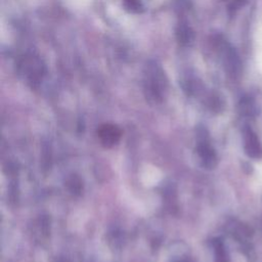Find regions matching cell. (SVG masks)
<instances>
[{"mask_svg": "<svg viewBox=\"0 0 262 262\" xmlns=\"http://www.w3.org/2000/svg\"><path fill=\"white\" fill-rule=\"evenodd\" d=\"M145 91L149 99L160 101L166 90V79L162 69L156 63H150L146 67L145 73Z\"/></svg>", "mask_w": 262, "mask_h": 262, "instance_id": "cell-1", "label": "cell"}, {"mask_svg": "<svg viewBox=\"0 0 262 262\" xmlns=\"http://www.w3.org/2000/svg\"><path fill=\"white\" fill-rule=\"evenodd\" d=\"M19 75L32 86L37 85L43 78L45 67L42 60L33 54L24 56L18 62Z\"/></svg>", "mask_w": 262, "mask_h": 262, "instance_id": "cell-2", "label": "cell"}, {"mask_svg": "<svg viewBox=\"0 0 262 262\" xmlns=\"http://www.w3.org/2000/svg\"><path fill=\"white\" fill-rule=\"evenodd\" d=\"M122 130L113 124H103L97 129V136L104 147H112L117 144L121 138Z\"/></svg>", "mask_w": 262, "mask_h": 262, "instance_id": "cell-3", "label": "cell"}, {"mask_svg": "<svg viewBox=\"0 0 262 262\" xmlns=\"http://www.w3.org/2000/svg\"><path fill=\"white\" fill-rule=\"evenodd\" d=\"M198 152L201 157V159L204 162V165L207 167H213L216 163V155L213 150V148L210 146L207 136H202L199 139V144H198Z\"/></svg>", "mask_w": 262, "mask_h": 262, "instance_id": "cell-4", "label": "cell"}, {"mask_svg": "<svg viewBox=\"0 0 262 262\" xmlns=\"http://www.w3.org/2000/svg\"><path fill=\"white\" fill-rule=\"evenodd\" d=\"M245 149L252 158H259L262 155V149L258 138L251 129H247L245 132Z\"/></svg>", "mask_w": 262, "mask_h": 262, "instance_id": "cell-5", "label": "cell"}, {"mask_svg": "<svg viewBox=\"0 0 262 262\" xmlns=\"http://www.w3.org/2000/svg\"><path fill=\"white\" fill-rule=\"evenodd\" d=\"M67 186L73 193L78 194L81 192V189H82V181L78 176L72 175L67 180Z\"/></svg>", "mask_w": 262, "mask_h": 262, "instance_id": "cell-6", "label": "cell"}, {"mask_svg": "<svg viewBox=\"0 0 262 262\" xmlns=\"http://www.w3.org/2000/svg\"><path fill=\"white\" fill-rule=\"evenodd\" d=\"M125 8L133 13H140L143 10V5L140 0H123Z\"/></svg>", "mask_w": 262, "mask_h": 262, "instance_id": "cell-7", "label": "cell"}, {"mask_svg": "<svg viewBox=\"0 0 262 262\" xmlns=\"http://www.w3.org/2000/svg\"><path fill=\"white\" fill-rule=\"evenodd\" d=\"M213 245L215 249L216 262H227V256H226L223 244L220 241H215Z\"/></svg>", "mask_w": 262, "mask_h": 262, "instance_id": "cell-8", "label": "cell"}, {"mask_svg": "<svg viewBox=\"0 0 262 262\" xmlns=\"http://www.w3.org/2000/svg\"><path fill=\"white\" fill-rule=\"evenodd\" d=\"M177 35H178V39L181 43H189L192 39V33L190 32L189 28L187 27H180V30L177 32Z\"/></svg>", "mask_w": 262, "mask_h": 262, "instance_id": "cell-9", "label": "cell"}, {"mask_svg": "<svg viewBox=\"0 0 262 262\" xmlns=\"http://www.w3.org/2000/svg\"><path fill=\"white\" fill-rule=\"evenodd\" d=\"M246 2H247V0H232V2L230 4V9L231 10H236L239 7L244 6L246 4Z\"/></svg>", "mask_w": 262, "mask_h": 262, "instance_id": "cell-10", "label": "cell"}]
</instances>
